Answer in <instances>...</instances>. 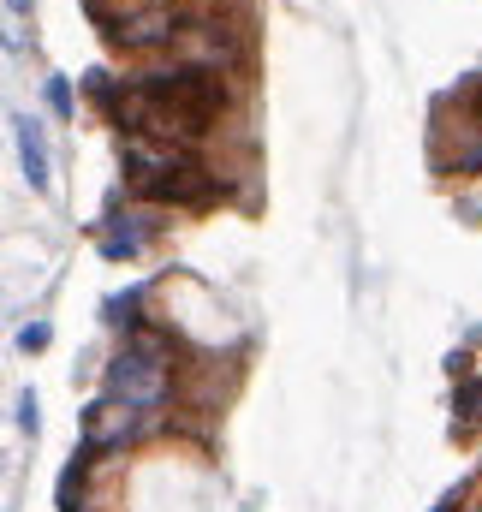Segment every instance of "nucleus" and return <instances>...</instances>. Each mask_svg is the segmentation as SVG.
<instances>
[{
    "instance_id": "nucleus-1",
    "label": "nucleus",
    "mask_w": 482,
    "mask_h": 512,
    "mask_svg": "<svg viewBox=\"0 0 482 512\" xmlns=\"http://www.w3.org/2000/svg\"><path fill=\"white\" fill-rule=\"evenodd\" d=\"M90 18L125 54H173V42L191 24V6L185 0H90Z\"/></svg>"
},
{
    "instance_id": "nucleus-2",
    "label": "nucleus",
    "mask_w": 482,
    "mask_h": 512,
    "mask_svg": "<svg viewBox=\"0 0 482 512\" xmlns=\"http://www.w3.org/2000/svg\"><path fill=\"white\" fill-rule=\"evenodd\" d=\"M108 399H125L137 411H155L173 399V340L155 328L125 334L120 358L108 364Z\"/></svg>"
},
{
    "instance_id": "nucleus-3",
    "label": "nucleus",
    "mask_w": 482,
    "mask_h": 512,
    "mask_svg": "<svg viewBox=\"0 0 482 512\" xmlns=\"http://www.w3.org/2000/svg\"><path fill=\"white\" fill-rule=\"evenodd\" d=\"M250 54V36H244V18H227V12H197L191 6V24L185 36L173 42V66H197V72H221L233 78Z\"/></svg>"
},
{
    "instance_id": "nucleus-4",
    "label": "nucleus",
    "mask_w": 482,
    "mask_h": 512,
    "mask_svg": "<svg viewBox=\"0 0 482 512\" xmlns=\"http://www.w3.org/2000/svg\"><path fill=\"white\" fill-rule=\"evenodd\" d=\"M143 423H149V411H137V405H125V399H108V393H102V399L84 411V447H90L96 459H102V453H120Z\"/></svg>"
},
{
    "instance_id": "nucleus-5",
    "label": "nucleus",
    "mask_w": 482,
    "mask_h": 512,
    "mask_svg": "<svg viewBox=\"0 0 482 512\" xmlns=\"http://www.w3.org/2000/svg\"><path fill=\"white\" fill-rule=\"evenodd\" d=\"M12 131H18V155H24V179H30V191H48V143H42V126H36L30 114H18Z\"/></svg>"
},
{
    "instance_id": "nucleus-6",
    "label": "nucleus",
    "mask_w": 482,
    "mask_h": 512,
    "mask_svg": "<svg viewBox=\"0 0 482 512\" xmlns=\"http://www.w3.org/2000/svg\"><path fill=\"white\" fill-rule=\"evenodd\" d=\"M48 108H54L60 120H72V84H66V78H48Z\"/></svg>"
},
{
    "instance_id": "nucleus-7",
    "label": "nucleus",
    "mask_w": 482,
    "mask_h": 512,
    "mask_svg": "<svg viewBox=\"0 0 482 512\" xmlns=\"http://www.w3.org/2000/svg\"><path fill=\"white\" fill-rule=\"evenodd\" d=\"M18 346H24V352H42V346H48V322H30V328L18 334Z\"/></svg>"
},
{
    "instance_id": "nucleus-8",
    "label": "nucleus",
    "mask_w": 482,
    "mask_h": 512,
    "mask_svg": "<svg viewBox=\"0 0 482 512\" xmlns=\"http://www.w3.org/2000/svg\"><path fill=\"white\" fill-rule=\"evenodd\" d=\"M459 411H465V423H477V417H482V382H471V387H465Z\"/></svg>"
},
{
    "instance_id": "nucleus-9",
    "label": "nucleus",
    "mask_w": 482,
    "mask_h": 512,
    "mask_svg": "<svg viewBox=\"0 0 482 512\" xmlns=\"http://www.w3.org/2000/svg\"><path fill=\"white\" fill-rule=\"evenodd\" d=\"M18 423L36 435V393H24V399H18Z\"/></svg>"
},
{
    "instance_id": "nucleus-10",
    "label": "nucleus",
    "mask_w": 482,
    "mask_h": 512,
    "mask_svg": "<svg viewBox=\"0 0 482 512\" xmlns=\"http://www.w3.org/2000/svg\"><path fill=\"white\" fill-rule=\"evenodd\" d=\"M6 6H12V12H30V0H6Z\"/></svg>"
}]
</instances>
